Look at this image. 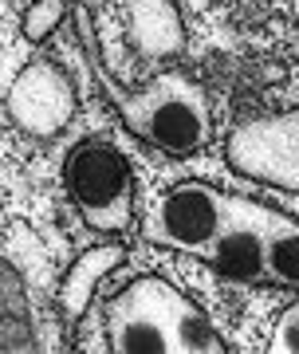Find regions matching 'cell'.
Listing matches in <instances>:
<instances>
[{
  "instance_id": "1",
  "label": "cell",
  "mask_w": 299,
  "mask_h": 354,
  "mask_svg": "<svg viewBox=\"0 0 299 354\" xmlns=\"http://www.w3.org/2000/svg\"><path fill=\"white\" fill-rule=\"evenodd\" d=\"M111 354H228L221 330L162 276H134L102 311Z\"/></svg>"
},
{
  "instance_id": "6",
  "label": "cell",
  "mask_w": 299,
  "mask_h": 354,
  "mask_svg": "<svg viewBox=\"0 0 299 354\" xmlns=\"http://www.w3.org/2000/svg\"><path fill=\"white\" fill-rule=\"evenodd\" d=\"M4 111L8 122L28 138H55L60 130L71 127L79 99L55 59H28L4 91Z\"/></svg>"
},
{
  "instance_id": "4",
  "label": "cell",
  "mask_w": 299,
  "mask_h": 354,
  "mask_svg": "<svg viewBox=\"0 0 299 354\" xmlns=\"http://www.w3.org/2000/svg\"><path fill=\"white\" fill-rule=\"evenodd\" d=\"M224 209H228V189H217L209 181H177L158 193L146 209L142 241L209 264L224 225Z\"/></svg>"
},
{
  "instance_id": "13",
  "label": "cell",
  "mask_w": 299,
  "mask_h": 354,
  "mask_svg": "<svg viewBox=\"0 0 299 354\" xmlns=\"http://www.w3.org/2000/svg\"><path fill=\"white\" fill-rule=\"evenodd\" d=\"M264 354H299V299H291V304L275 315L272 330H268Z\"/></svg>"
},
{
  "instance_id": "5",
  "label": "cell",
  "mask_w": 299,
  "mask_h": 354,
  "mask_svg": "<svg viewBox=\"0 0 299 354\" xmlns=\"http://www.w3.org/2000/svg\"><path fill=\"white\" fill-rule=\"evenodd\" d=\"M224 162L248 181L299 193V102L268 118L240 122L224 142Z\"/></svg>"
},
{
  "instance_id": "8",
  "label": "cell",
  "mask_w": 299,
  "mask_h": 354,
  "mask_svg": "<svg viewBox=\"0 0 299 354\" xmlns=\"http://www.w3.org/2000/svg\"><path fill=\"white\" fill-rule=\"evenodd\" d=\"M123 24L130 48L150 64H170L185 51V20L177 0H123Z\"/></svg>"
},
{
  "instance_id": "12",
  "label": "cell",
  "mask_w": 299,
  "mask_h": 354,
  "mask_svg": "<svg viewBox=\"0 0 299 354\" xmlns=\"http://www.w3.org/2000/svg\"><path fill=\"white\" fill-rule=\"evenodd\" d=\"M63 20H67V0H32L20 20V36L28 44H44L51 32H60Z\"/></svg>"
},
{
  "instance_id": "7",
  "label": "cell",
  "mask_w": 299,
  "mask_h": 354,
  "mask_svg": "<svg viewBox=\"0 0 299 354\" xmlns=\"http://www.w3.org/2000/svg\"><path fill=\"white\" fill-rule=\"evenodd\" d=\"M275 221H280V209L228 189V209H224V225L209 256V268H217V276L233 283H264V256H268V236Z\"/></svg>"
},
{
  "instance_id": "14",
  "label": "cell",
  "mask_w": 299,
  "mask_h": 354,
  "mask_svg": "<svg viewBox=\"0 0 299 354\" xmlns=\"http://www.w3.org/2000/svg\"><path fill=\"white\" fill-rule=\"evenodd\" d=\"M287 4H291V8H296V16H299V0H287Z\"/></svg>"
},
{
  "instance_id": "9",
  "label": "cell",
  "mask_w": 299,
  "mask_h": 354,
  "mask_svg": "<svg viewBox=\"0 0 299 354\" xmlns=\"http://www.w3.org/2000/svg\"><path fill=\"white\" fill-rule=\"evenodd\" d=\"M123 256H126L123 244H95V248L75 256V264L67 268V276L60 279V307H63V315L71 319V323L83 319V311L91 307L99 283L123 264Z\"/></svg>"
},
{
  "instance_id": "10",
  "label": "cell",
  "mask_w": 299,
  "mask_h": 354,
  "mask_svg": "<svg viewBox=\"0 0 299 354\" xmlns=\"http://www.w3.org/2000/svg\"><path fill=\"white\" fill-rule=\"evenodd\" d=\"M0 330H4V354H36L28 283L20 279L12 260H4V327Z\"/></svg>"
},
{
  "instance_id": "11",
  "label": "cell",
  "mask_w": 299,
  "mask_h": 354,
  "mask_svg": "<svg viewBox=\"0 0 299 354\" xmlns=\"http://www.w3.org/2000/svg\"><path fill=\"white\" fill-rule=\"evenodd\" d=\"M264 288L299 291V221H296V216H287V213H280L272 236H268Z\"/></svg>"
},
{
  "instance_id": "3",
  "label": "cell",
  "mask_w": 299,
  "mask_h": 354,
  "mask_svg": "<svg viewBox=\"0 0 299 354\" xmlns=\"http://www.w3.org/2000/svg\"><path fill=\"white\" fill-rule=\"evenodd\" d=\"M63 185L91 232L123 236L134 225V165L111 142H79L63 162Z\"/></svg>"
},
{
  "instance_id": "2",
  "label": "cell",
  "mask_w": 299,
  "mask_h": 354,
  "mask_svg": "<svg viewBox=\"0 0 299 354\" xmlns=\"http://www.w3.org/2000/svg\"><path fill=\"white\" fill-rule=\"evenodd\" d=\"M111 91V102L123 127L154 150L185 158L212 138L209 95L185 67H165L134 91Z\"/></svg>"
}]
</instances>
